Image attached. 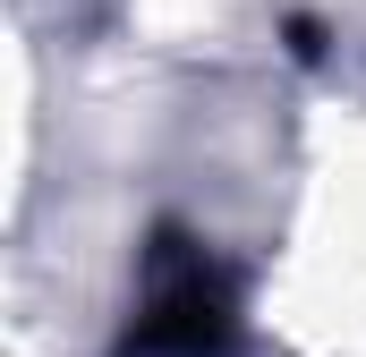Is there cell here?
Masks as SVG:
<instances>
[{
    "label": "cell",
    "mask_w": 366,
    "mask_h": 357,
    "mask_svg": "<svg viewBox=\"0 0 366 357\" xmlns=\"http://www.w3.org/2000/svg\"><path fill=\"white\" fill-rule=\"evenodd\" d=\"M230 349H239V272L204 238L162 221L145 238V281H137L119 357H230Z\"/></svg>",
    "instance_id": "6da1fadb"
}]
</instances>
